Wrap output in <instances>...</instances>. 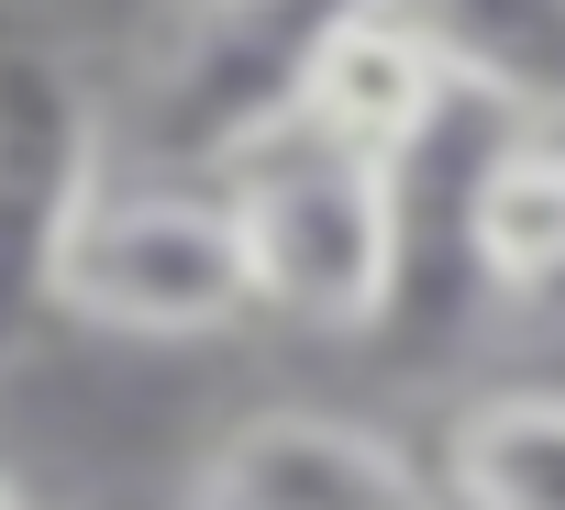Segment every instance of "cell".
<instances>
[{
  "instance_id": "obj_8",
  "label": "cell",
  "mask_w": 565,
  "mask_h": 510,
  "mask_svg": "<svg viewBox=\"0 0 565 510\" xmlns=\"http://www.w3.org/2000/svg\"><path fill=\"white\" fill-rule=\"evenodd\" d=\"M399 12L455 56L466 100L499 123L565 134V0H399Z\"/></svg>"
},
{
  "instance_id": "obj_4",
  "label": "cell",
  "mask_w": 565,
  "mask_h": 510,
  "mask_svg": "<svg viewBox=\"0 0 565 510\" xmlns=\"http://www.w3.org/2000/svg\"><path fill=\"white\" fill-rule=\"evenodd\" d=\"M122 167V123L100 111V89L78 78V56L0 12V344L34 311H56V267L89 222V200Z\"/></svg>"
},
{
  "instance_id": "obj_5",
  "label": "cell",
  "mask_w": 565,
  "mask_h": 510,
  "mask_svg": "<svg viewBox=\"0 0 565 510\" xmlns=\"http://www.w3.org/2000/svg\"><path fill=\"white\" fill-rule=\"evenodd\" d=\"M178 510H455L444 466L355 411H244L189 466Z\"/></svg>"
},
{
  "instance_id": "obj_1",
  "label": "cell",
  "mask_w": 565,
  "mask_h": 510,
  "mask_svg": "<svg viewBox=\"0 0 565 510\" xmlns=\"http://www.w3.org/2000/svg\"><path fill=\"white\" fill-rule=\"evenodd\" d=\"M355 12H377V0H178L111 111L122 156L178 167V178H222L255 145L300 134V100Z\"/></svg>"
},
{
  "instance_id": "obj_7",
  "label": "cell",
  "mask_w": 565,
  "mask_h": 510,
  "mask_svg": "<svg viewBox=\"0 0 565 510\" xmlns=\"http://www.w3.org/2000/svg\"><path fill=\"white\" fill-rule=\"evenodd\" d=\"M466 255H477V278L499 300L565 289V134L510 123L466 167Z\"/></svg>"
},
{
  "instance_id": "obj_10",
  "label": "cell",
  "mask_w": 565,
  "mask_h": 510,
  "mask_svg": "<svg viewBox=\"0 0 565 510\" xmlns=\"http://www.w3.org/2000/svg\"><path fill=\"white\" fill-rule=\"evenodd\" d=\"M0 510H34V499H23V477H0Z\"/></svg>"
},
{
  "instance_id": "obj_2",
  "label": "cell",
  "mask_w": 565,
  "mask_h": 510,
  "mask_svg": "<svg viewBox=\"0 0 565 510\" xmlns=\"http://www.w3.org/2000/svg\"><path fill=\"white\" fill-rule=\"evenodd\" d=\"M222 189H233L266 311H289L311 333L388 322L399 267H411V200H399L411 178L399 167H377L355 145H322V134H277L244 167H222Z\"/></svg>"
},
{
  "instance_id": "obj_9",
  "label": "cell",
  "mask_w": 565,
  "mask_h": 510,
  "mask_svg": "<svg viewBox=\"0 0 565 510\" xmlns=\"http://www.w3.org/2000/svg\"><path fill=\"white\" fill-rule=\"evenodd\" d=\"M433 466H444L455 510H565V389H543V378L477 389L444 422Z\"/></svg>"
},
{
  "instance_id": "obj_6",
  "label": "cell",
  "mask_w": 565,
  "mask_h": 510,
  "mask_svg": "<svg viewBox=\"0 0 565 510\" xmlns=\"http://www.w3.org/2000/svg\"><path fill=\"white\" fill-rule=\"evenodd\" d=\"M466 111V78H455V56L399 12V0H377V12H355L344 23V45L322 56V78H311V100H300V134H322V145H355V156H377V167H422L433 145H444V123Z\"/></svg>"
},
{
  "instance_id": "obj_3",
  "label": "cell",
  "mask_w": 565,
  "mask_h": 510,
  "mask_svg": "<svg viewBox=\"0 0 565 510\" xmlns=\"http://www.w3.org/2000/svg\"><path fill=\"white\" fill-rule=\"evenodd\" d=\"M56 311H78L122 344H211L244 311H266L233 189L178 178V167H111V189L89 200L67 267H56Z\"/></svg>"
}]
</instances>
